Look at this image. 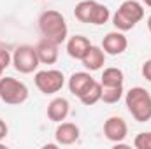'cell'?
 <instances>
[{
	"label": "cell",
	"instance_id": "44dd1931",
	"mask_svg": "<svg viewBox=\"0 0 151 149\" xmlns=\"http://www.w3.org/2000/svg\"><path fill=\"white\" fill-rule=\"evenodd\" d=\"M11 62H12V56L9 54V51H5V49H0V69H7L9 65H11Z\"/></svg>",
	"mask_w": 151,
	"mask_h": 149
},
{
	"label": "cell",
	"instance_id": "603a6c76",
	"mask_svg": "<svg viewBox=\"0 0 151 149\" xmlns=\"http://www.w3.org/2000/svg\"><path fill=\"white\" fill-rule=\"evenodd\" d=\"M9 133V128H7V123L4 119H0V140H4Z\"/></svg>",
	"mask_w": 151,
	"mask_h": 149
},
{
	"label": "cell",
	"instance_id": "8fae6325",
	"mask_svg": "<svg viewBox=\"0 0 151 149\" xmlns=\"http://www.w3.org/2000/svg\"><path fill=\"white\" fill-rule=\"evenodd\" d=\"M90 47H91V42L84 35H72L67 40V53L74 60H83L84 54L90 51Z\"/></svg>",
	"mask_w": 151,
	"mask_h": 149
},
{
	"label": "cell",
	"instance_id": "d4e9b609",
	"mask_svg": "<svg viewBox=\"0 0 151 149\" xmlns=\"http://www.w3.org/2000/svg\"><path fill=\"white\" fill-rule=\"evenodd\" d=\"M142 2H144V4H146L148 7H151V0H142Z\"/></svg>",
	"mask_w": 151,
	"mask_h": 149
},
{
	"label": "cell",
	"instance_id": "5bb4252c",
	"mask_svg": "<svg viewBox=\"0 0 151 149\" xmlns=\"http://www.w3.org/2000/svg\"><path fill=\"white\" fill-rule=\"evenodd\" d=\"M95 79L90 75V72H74V74L70 75V79H69V90H70V93L76 95L77 98L84 93V90L93 82Z\"/></svg>",
	"mask_w": 151,
	"mask_h": 149
},
{
	"label": "cell",
	"instance_id": "9a60e30c",
	"mask_svg": "<svg viewBox=\"0 0 151 149\" xmlns=\"http://www.w3.org/2000/svg\"><path fill=\"white\" fill-rule=\"evenodd\" d=\"M100 98H102V84L100 82H97V81H93L86 90H84V93L79 97V100H81V104H84V105H95L97 102H100Z\"/></svg>",
	"mask_w": 151,
	"mask_h": 149
},
{
	"label": "cell",
	"instance_id": "ffe728a7",
	"mask_svg": "<svg viewBox=\"0 0 151 149\" xmlns=\"http://www.w3.org/2000/svg\"><path fill=\"white\" fill-rule=\"evenodd\" d=\"M134 148L135 149H151V132H141L134 139Z\"/></svg>",
	"mask_w": 151,
	"mask_h": 149
},
{
	"label": "cell",
	"instance_id": "cb8c5ba5",
	"mask_svg": "<svg viewBox=\"0 0 151 149\" xmlns=\"http://www.w3.org/2000/svg\"><path fill=\"white\" fill-rule=\"evenodd\" d=\"M148 28H150V32H151V16L148 18Z\"/></svg>",
	"mask_w": 151,
	"mask_h": 149
},
{
	"label": "cell",
	"instance_id": "8992f818",
	"mask_svg": "<svg viewBox=\"0 0 151 149\" xmlns=\"http://www.w3.org/2000/svg\"><path fill=\"white\" fill-rule=\"evenodd\" d=\"M34 82L37 86V90L44 95H53V93H58L63 84H65V75L60 70H55V69H47V70H39L35 77H34Z\"/></svg>",
	"mask_w": 151,
	"mask_h": 149
},
{
	"label": "cell",
	"instance_id": "484cf974",
	"mask_svg": "<svg viewBox=\"0 0 151 149\" xmlns=\"http://www.w3.org/2000/svg\"><path fill=\"white\" fill-rule=\"evenodd\" d=\"M2 74H4V69H0V77H2Z\"/></svg>",
	"mask_w": 151,
	"mask_h": 149
},
{
	"label": "cell",
	"instance_id": "ac0fdd59",
	"mask_svg": "<svg viewBox=\"0 0 151 149\" xmlns=\"http://www.w3.org/2000/svg\"><path fill=\"white\" fill-rule=\"evenodd\" d=\"M109 18H111L109 7L97 2V5H95V9H93V12H91V18H90V25H97V27H99V25H104V23L109 21Z\"/></svg>",
	"mask_w": 151,
	"mask_h": 149
},
{
	"label": "cell",
	"instance_id": "5b68a950",
	"mask_svg": "<svg viewBox=\"0 0 151 149\" xmlns=\"http://www.w3.org/2000/svg\"><path fill=\"white\" fill-rule=\"evenodd\" d=\"M12 65L21 74H32V72H35L37 67L40 65L39 56H37V49L34 46H28V44L18 46L14 49V54H12Z\"/></svg>",
	"mask_w": 151,
	"mask_h": 149
},
{
	"label": "cell",
	"instance_id": "6da1fadb",
	"mask_svg": "<svg viewBox=\"0 0 151 149\" xmlns=\"http://www.w3.org/2000/svg\"><path fill=\"white\" fill-rule=\"evenodd\" d=\"M39 30L44 39H47L58 46L67 40V34H69L65 18L62 16V12L53 11V9L44 11L39 16Z\"/></svg>",
	"mask_w": 151,
	"mask_h": 149
},
{
	"label": "cell",
	"instance_id": "52a82bcc",
	"mask_svg": "<svg viewBox=\"0 0 151 149\" xmlns=\"http://www.w3.org/2000/svg\"><path fill=\"white\" fill-rule=\"evenodd\" d=\"M127 133H128V126L125 123L123 117L119 116H111L106 119L104 123V135L107 140H111L114 144H119L127 139Z\"/></svg>",
	"mask_w": 151,
	"mask_h": 149
},
{
	"label": "cell",
	"instance_id": "7402d4cb",
	"mask_svg": "<svg viewBox=\"0 0 151 149\" xmlns=\"http://www.w3.org/2000/svg\"><path fill=\"white\" fill-rule=\"evenodd\" d=\"M141 72H142V77L151 82V60H148V62L142 63V70H141Z\"/></svg>",
	"mask_w": 151,
	"mask_h": 149
},
{
	"label": "cell",
	"instance_id": "7a4b0ae2",
	"mask_svg": "<svg viewBox=\"0 0 151 149\" xmlns=\"http://www.w3.org/2000/svg\"><path fill=\"white\" fill-rule=\"evenodd\" d=\"M125 104L137 123H146L151 119V95L146 88H130L125 93Z\"/></svg>",
	"mask_w": 151,
	"mask_h": 149
},
{
	"label": "cell",
	"instance_id": "277c9868",
	"mask_svg": "<svg viewBox=\"0 0 151 149\" xmlns=\"http://www.w3.org/2000/svg\"><path fill=\"white\" fill-rule=\"evenodd\" d=\"M28 98V88L25 82L14 77H0V100L9 105H21Z\"/></svg>",
	"mask_w": 151,
	"mask_h": 149
},
{
	"label": "cell",
	"instance_id": "3957f363",
	"mask_svg": "<svg viewBox=\"0 0 151 149\" xmlns=\"http://www.w3.org/2000/svg\"><path fill=\"white\" fill-rule=\"evenodd\" d=\"M144 18V7L137 0H125L113 16V25L119 32L132 30Z\"/></svg>",
	"mask_w": 151,
	"mask_h": 149
},
{
	"label": "cell",
	"instance_id": "2e32d148",
	"mask_svg": "<svg viewBox=\"0 0 151 149\" xmlns=\"http://www.w3.org/2000/svg\"><path fill=\"white\" fill-rule=\"evenodd\" d=\"M123 81H125L123 70H119L116 67H109L102 72L100 84L102 86H123Z\"/></svg>",
	"mask_w": 151,
	"mask_h": 149
},
{
	"label": "cell",
	"instance_id": "7c38bea8",
	"mask_svg": "<svg viewBox=\"0 0 151 149\" xmlns=\"http://www.w3.org/2000/svg\"><path fill=\"white\" fill-rule=\"evenodd\" d=\"M81 62H83V67H84L86 70H90V72L100 70V69L104 67V63H106V53H104L102 47L91 44L90 51L84 54V58H83Z\"/></svg>",
	"mask_w": 151,
	"mask_h": 149
},
{
	"label": "cell",
	"instance_id": "ba28073f",
	"mask_svg": "<svg viewBox=\"0 0 151 149\" xmlns=\"http://www.w3.org/2000/svg\"><path fill=\"white\" fill-rule=\"evenodd\" d=\"M128 47V40L123 35V32H109L104 40H102V49L106 54H113V56H118L121 53H125Z\"/></svg>",
	"mask_w": 151,
	"mask_h": 149
},
{
	"label": "cell",
	"instance_id": "e0dca14e",
	"mask_svg": "<svg viewBox=\"0 0 151 149\" xmlns=\"http://www.w3.org/2000/svg\"><path fill=\"white\" fill-rule=\"evenodd\" d=\"M95 5H97L95 0H81L74 9L76 19H79L81 23H90V18H91V12H93Z\"/></svg>",
	"mask_w": 151,
	"mask_h": 149
},
{
	"label": "cell",
	"instance_id": "4fadbf2b",
	"mask_svg": "<svg viewBox=\"0 0 151 149\" xmlns=\"http://www.w3.org/2000/svg\"><path fill=\"white\" fill-rule=\"evenodd\" d=\"M35 49H37V56L40 63H44V65L56 63V60H58V44H55L47 39H42L35 46Z\"/></svg>",
	"mask_w": 151,
	"mask_h": 149
},
{
	"label": "cell",
	"instance_id": "9c48e42d",
	"mask_svg": "<svg viewBox=\"0 0 151 149\" xmlns=\"http://www.w3.org/2000/svg\"><path fill=\"white\" fill-rule=\"evenodd\" d=\"M55 139H56V144L60 146H70L74 144L76 140L79 139V126L74 123H60L56 126V132H55Z\"/></svg>",
	"mask_w": 151,
	"mask_h": 149
},
{
	"label": "cell",
	"instance_id": "30bf717a",
	"mask_svg": "<svg viewBox=\"0 0 151 149\" xmlns=\"http://www.w3.org/2000/svg\"><path fill=\"white\" fill-rule=\"evenodd\" d=\"M70 112V104L67 98L63 97H58V98H53L47 105V117L55 123H62L65 121V117L69 116Z\"/></svg>",
	"mask_w": 151,
	"mask_h": 149
},
{
	"label": "cell",
	"instance_id": "d6986e66",
	"mask_svg": "<svg viewBox=\"0 0 151 149\" xmlns=\"http://www.w3.org/2000/svg\"><path fill=\"white\" fill-rule=\"evenodd\" d=\"M123 97V86H102V98L104 104H118Z\"/></svg>",
	"mask_w": 151,
	"mask_h": 149
}]
</instances>
